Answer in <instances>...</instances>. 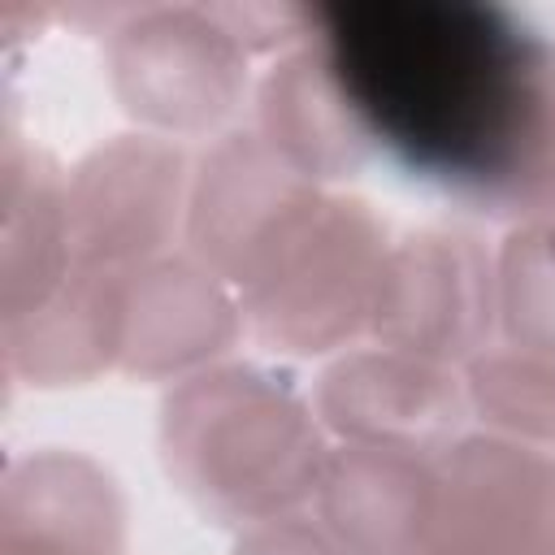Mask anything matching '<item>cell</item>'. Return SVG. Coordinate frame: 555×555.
<instances>
[{
	"label": "cell",
	"mask_w": 555,
	"mask_h": 555,
	"mask_svg": "<svg viewBox=\"0 0 555 555\" xmlns=\"http://www.w3.org/2000/svg\"><path fill=\"white\" fill-rule=\"evenodd\" d=\"M234 555H347L317 520L304 516H286V520H269L256 525L238 538Z\"/></svg>",
	"instance_id": "ac0fdd59"
},
{
	"label": "cell",
	"mask_w": 555,
	"mask_h": 555,
	"mask_svg": "<svg viewBox=\"0 0 555 555\" xmlns=\"http://www.w3.org/2000/svg\"><path fill=\"white\" fill-rule=\"evenodd\" d=\"M191 165L165 134H117L95 143L65 173L69 256L82 269L130 273L169 256L186 230Z\"/></svg>",
	"instance_id": "8992f818"
},
{
	"label": "cell",
	"mask_w": 555,
	"mask_h": 555,
	"mask_svg": "<svg viewBox=\"0 0 555 555\" xmlns=\"http://www.w3.org/2000/svg\"><path fill=\"white\" fill-rule=\"evenodd\" d=\"M386 251V225L364 199L321 191L234 291L243 321L286 356L338 351L369 334Z\"/></svg>",
	"instance_id": "3957f363"
},
{
	"label": "cell",
	"mask_w": 555,
	"mask_h": 555,
	"mask_svg": "<svg viewBox=\"0 0 555 555\" xmlns=\"http://www.w3.org/2000/svg\"><path fill=\"white\" fill-rule=\"evenodd\" d=\"M0 542L39 555H121L126 503L104 464L78 451H30L0 481Z\"/></svg>",
	"instance_id": "8fae6325"
},
{
	"label": "cell",
	"mask_w": 555,
	"mask_h": 555,
	"mask_svg": "<svg viewBox=\"0 0 555 555\" xmlns=\"http://www.w3.org/2000/svg\"><path fill=\"white\" fill-rule=\"evenodd\" d=\"M317 408L278 373L212 364L160 403V464L191 507L230 529L299 516L325 464Z\"/></svg>",
	"instance_id": "7a4b0ae2"
},
{
	"label": "cell",
	"mask_w": 555,
	"mask_h": 555,
	"mask_svg": "<svg viewBox=\"0 0 555 555\" xmlns=\"http://www.w3.org/2000/svg\"><path fill=\"white\" fill-rule=\"evenodd\" d=\"M468 412L507 442L555 451V360L525 347H486L464 364Z\"/></svg>",
	"instance_id": "2e32d148"
},
{
	"label": "cell",
	"mask_w": 555,
	"mask_h": 555,
	"mask_svg": "<svg viewBox=\"0 0 555 555\" xmlns=\"http://www.w3.org/2000/svg\"><path fill=\"white\" fill-rule=\"evenodd\" d=\"M317 195L321 186L291 169L256 130H234L217 139L191 173L186 247L238 291L264 247Z\"/></svg>",
	"instance_id": "9c48e42d"
},
{
	"label": "cell",
	"mask_w": 555,
	"mask_h": 555,
	"mask_svg": "<svg viewBox=\"0 0 555 555\" xmlns=\"http://www.w3.org/2000/svg\"><path fill=\"white\" fill-rule=\"evenodd\" d=\"M499 325L494 260L477 234L425 225L390 243L373 295L369 334L434 364H468Z\"/></svg>",
	"instance_id": "5b68a950"
},
{
	"label": "cell",
	"mask_w": 555,
	"mask_h": 555,
	"mask_svg": "<svg viewBox=\"0 0 555 555\" xmlns=\"http://www.w3.org/2000/svg\"><path fill=\"white\" fill-rule=\"evenodd\" d=\"M243 304L225 278L195 256H156L126 273L121 291V373L182 382L238 338Z\"/></svg>",
	"instance_id": "30bf717a"
},
{
	"label": "cell",
	"mask_w": 555,
	"mask_h": 555,
	"mask_svg": "<svg viewBox=\"0 0 555 555\" xmlns=\"http://www.w3.org/2000/svg\"><path fill=\"white\" fill-rule=\"evenodd\" d=\"M0 321L48 299L65 273L69 225H65V173L39 147L22 139L4 143L0 165Z\"/></svg>",
	"instance_id": "9a60e30c"
},
{
	"label": "cell",
	"mask_w": 555,
	"mask_h": 555,
	"mask_svg": "<svg viewBox=\"0 0 555 555\" xmlns=\"http://www.w3.org/2000/svg\"><path fill=\"white\" fill-rule=\"evenodd\" d=\"M369 147L503 221L555 212V39L490 0L304 9Z\"/></svg>",
	"instance_id": "6da1fadb"
},
{
	"label": "cell",
	"mask_w": 555,
	"mask_h": 555,
	"mask_svg": "<svg viewBox=\"0 0 555 555\" xmlns=\"http://www.w3.org/2000/svg\"><path fill=\"white\" fill-rule=\"evenodd\" d=\"M108 87L147 134H208L247 91V39L221 4H147L104 43Z\"/></svg>",
	"instance_id": "277c9868"
},
{
	"label": "cell",
	"mask_w": 555,
	"mask_h": 555,
	"mask_svg": "<svg viewBox=\"0 0 555 555\" xmlns=\"http://www.w3.org/2000/svg\"><path fill=\"white\" fill-rule=\"evenodd\" d=\"M312 408L343 442L442 455L464 438L468 395L447 364L395 347H360L317 377Z\"/></svg>",
	"instance_id": "ba28073f"
},
{
	"label": "cell",
	"mask_w": 555,
	"mask_h": 555,
	"mask_svg": "<svg viewBox=\"0 0 555 555\" xmlns=\"http://www.w3.org/2000/svg\"><path fill=\"white\" fill-rule=\"evenodd\" d=\"M494 282L507 343L555 360V212L507 230L494 256Z\"/></svg>",
	"instance_id": "e0dca14e"
},
{
	"label": "cell",
	"mask_w": 555,
	"mask_h": 555,
	"mask_svg": "<svg viewBox=\"0 0 555 555\" xmlns=\"http://www.w3.org/2000/svg\"><path fill=\"white\" fill-rule=\"evenodd\" d=\"M412 555H555V451L499 434L451 442Z\"/></svg>",
	"instance_id": "52a82bcc"
},
{
	"label": "cell",
	"mask_w": 555,
	"mask_h": 555,
	"mask_svg": "<svg viewBox=\"0 0 555 555\" xmlns=\"http://www.w3.org/2000/svg\"><path fill=\"white\" fill-rule=\"evenodd\" d=\"M256 134L308 182H338L373 156L325 52L304 35L256 87Z\"/></svg>",
	"instance_id": "5bb4252c"
},
{
	"label": "cell",
	"mask_w": 555,
	"mask_h": 555,
	"mask_svg": "<svg viewBox=\"0 0 555 555\" xmlns=\"http://www.w3.org/2000/svg\"><path fill=\"white\" fill-rule=\"evenodd\" d=\"M434 460L364 442L330 447L312 490L317 525L347 555H412L434 503Z\"/></svg>",
	"instance_id": "7c38bea8"
},
{
	"label": "cell",
	"mask_w": 555,
	"mask_h": 555,
	"mask_svg": "<svg viewBox=\"0 0 555 555\" xmlns=\"http://www.w3.org/2000/svg\"><path fill=\"white\" fill-rule=\"evenodd\" d=\"M126 273L74 264L35 308L0 321L4 369L26 386H82L121 364Z\"/></svg>",
	"instance_id": "4fadbf2b"
},
{
	"label": "cell",
	"mask_w": 555,
	"mask_h": 555,
	"mask_svg": "<svg viewBox=\"0 0 555 555\" xmlns=\"http://www.w3.org/2000/svg\"><path fill=\"white\" fill-rule=\"evenodd\" d=\"M0 555H39V551H30V546H13V542H0Z\"/></svg>",
	"instance_id": "d6986e66"
}]
</instances>
